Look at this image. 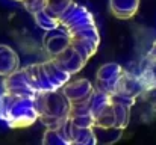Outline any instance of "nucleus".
<instances>
[{"label": "nucleus", "instance_id": "nucleus-1", "mask_svg": "<svg viewBox=\"0 0 156 145\" xmlns=\"http://www.w3.org/2000/svg\"><path fill=\"white\" fill-rule=\"evenodd\" d=\"M35 107L40 115V121L47 126V129H56L70 116L71 103L62 94L61 89L38 92L35 97Z\"/></svg>", "mask_w": 156, "mask_h": 145}, {"label": "nucleus", "instance_id": "nucleus-2", "mask_svg": "<svg viewBox=\"0 0 156 145\" xmlns=\"http://www.w3.org/2000/svg\"><path fill=\"white\" fill-rule=\"evenodd\" d=\"M37 119H40V115L35 107V98L11 94V103L2 121H5L9 127H26L34 124Z\"/></svg>", "mask_w": 156, "mask_h": 145}, {"label": "nucleus", "instance_id": "nucleus-3", "mask_svg": "<svg viewBox=\"0 0 156 145\" xmlns=\"http://www.w3.org/2000/svg\"><path fill=\"white\" fill-rule=\"evenodd\" d=\"M59 23L71 35V33H74L87 26L96 24V20H94V15L85 6L73 2L70 5V8L59 17Z\"/></svg>", "mask_w": 156, "mask_h": 145}, {"label": "nucleus", "instance_id": "nucleus-4", "mask_svg": "<svg viewBox=\"0 0 156 145\" xmlns=\"http://www.w3.org/2000/svg\"><path fill=\"white\" fill-rule=\"evenodd\" d=\"M3 89L6 92H11V94H14V95H17V97H30V98H35L37 94H38L30 86V83H29L26 68H18L12 74L6 76L5 80H3Z\"/></svg>", "mask_w": 156, "mask_h": 145}, {"label": "nucleus", "instance_id": "nucleus-5", "mask_svg": "<svg viewBox=\"0 0 156 145\" xmlns=\"http://www.w3.org/2000/svg\"><path fill=\"white\" fill-rule=\"evenodd\" d=\"M123 71H124L123 67L115 64V62L102 65L99 68V71H97V86L96 88L111 94V95H114L115 89H117L118 79L121 77Z\"/></svg>", "mask_w": 156, "mask_h": 145}, {"label": "nucleus", "instance_id": "nucleus-6", "mask_svg": "<svg viewBox=\"0 0 156 145\" xmlns=\"http://www.w3.org/2000/svg\"><path fill=\"white\" fill-rule=\"evenodd\" d=\"M94 86L88 79H77V80H70L62 86V94L68 98L70 103L88 100L94 92Z\"/></svg>", "mask_w": 156, "mask_h": 145}, {"label": "nucleus", "instance_id": "nucleus-7", "mask_svg": "<svg viewBox=\"0 0 156 145\" xmlns=\"http://www.w3.org/2000/svg\"><path fill=\"white\" fill-rule=\"evenodd\" d=\"M70 43H71V36L62 26L53 30H47L46 38H44V47L50 53L52 57L62 53L67 47H70Z\"/></svg>", "mask_w": 156, "mask_h": 145}, {"label": "nucleus", "instance_id": "nucleus-8", "mask_svg": "<svg viewBox=\"0 0 156 145\" xmlns=\"http://www.w3.org/2000/svg\"><path fill=\"white\" fill-rule=\"evenodd\" d=\"M52 59L55 60V64H56L58 67H61L64 71L70 73L71 76L76 74V73H79V71L85 67V64H87V60H85L74 48L71 47V46L67 47L62 53L56 54Z\"/></svg>", "mask_w": 156, "mask_h": 145}, {"label": "nucleus", "instance_id": "nucleus-9", "mask_svg": "<svg viewBox=\"0 0 156 145\" xmlns=\"http://www.w3.org/2000/svg\"><path fill=\"white\" fill-rule=\"evenodd\" d=\"M144 89L146 88H144V85H143V82H141L138 74H133V73H129V71H123L121 77L118 79L115 94H126V95L136 98V97L143 95Z\"/></svg>", "mask_w": 156, "mask_h": 145}, {"label": "nucleus", "instance_id": "nucleus-10", "mask_svg": "<svg viewBox=\"0 0 156 145\" xmlns=\"http://www.w3.org/2000/svg\"><path fill=\"white\" fill-rule=\"evenodd\" d=\"M41 65L44 68V73L47 76V80L50 83L52 91L62 89V86L71 80V74L67 73V71H64L61 67H58L53 59L52 60H47V62H43Z\"/></svg>", "mask_w": 156, "mask_h": 145}, {"label": "nucleus", "instance_id": "nucleus-11", "mask_svg": "<svg viewBox=\"0 0 156 145\" xmlns=\"http://www.w3.org/2000/svg\"><path fill=\"white\" fill-rule=\"evenodd\" d=\"M140 0H109L111 12L121 20H127L133 17L138 11Z\"/></svg>", "mask_w": 156, "mask_h": 145}, {"label": "nucleus", "instance_id": "nucleus-12", "mask_svg": "<svg viewBox=\"0 0 156 145\" xmlns=\"http://www.w3.org/2000/svg\"><path fill=\"white\" fill-rule=\"evenodd\" d=\"M20 60L17 53L8 46H2L0 48V76H9L18 70Z\"/></svg>", "mask_w": 156, "mask_h": 145}, {"label": "nucleus", "instance_id": "nucleus-13", "mask_svg": "<svg viewBox=\"0 0 156 145\" xmlns=\"http://www.w3.org/2000/svg\"><path fill=\"white\" fill-rule=\"evenodd\" d=\"M114 103H112V95L105 92V91H100V89H94L93 95L90 98V109H91V113L94 116V119L102 115L108 107H111Z\"/></svg>", "mask_w": 156, "mask_h": 145}, {"label": "nucleus", "instance_id": "nucleus-14", "mask_svg": "<svg viewBox=\"0 0 156 145\" xmlns=\"http://www.w3.org/2000/svg\"><path fill=\"white\" fill-rule=\"evenodd\" d=\"M73 124V123H71ZM71 144L73 145H97V138L93 127H71Z\"/></svg>", "mask_w": 156, "mask_h": 145}, {"label": "nucleus", "instance_id": "nucleus-15", "mask_svg": "<svg viewBox=\"0 0 156 145\" xmlns=\"http://www.w3.org/2000/svg\"><path fill=\"white\" fill-rule=\"evenodd\" d=\"M138 76H140L144 88L156 86V57L147 54V57L144 59V62L141 65V71Z\"/></svg>", "mask_w": 156, "mask_h": 145}, {"label": "nucleus", "instance_id": "nucleus-16", "mask_svg": "<svg viewBox=\"0 0 156 145\" xmlns=\"http://www.w3.org/2000/svg\"><path fill=\"white\" fill-rule=\"evenodd\" d=\"M93 129H94V133L97 138V144L100 145L115 144L123 135V129H118V127H97V126H94Z\"/></svg>", "mask_w": 156, "mask_h": 145}, {"label": "nucleus", "instance_id": "nucleus-17", "mask_svg": "<svg viewBox=\"0 0 156 145\" xmlns=\"http://www.w3.org/2000/svg\"><path fill=\"white\" fill-rule=\"evenodd\" d=\"M70 46L74 48L85 60H88V59L97 51V48H99L97 44H94V43H91V41H88V40H83V38H76V36H71Z\"/></svg>", "mask_w": 156, "mask_h": 145}, {"label": "nucleus", "instance_id": "nucleus-18", "mask_svg": "<svg viewBox=\"0 0 156 145\" xmlns=\"http://www.w3.org/2000/svg\"><path fill=\"white\" fill-rule=\"evenodd\" d=\"M34 17H35V23H37L41 29H44L46 32H47V30H53V29H56V27L61 26L59 20H58L56 17H53L52 14H49L46 9L35 12Z\"/></svg>", "mask_w": 156, "mask_h": 145}, {"label": "nucleus", "instance_id": "nucleus-19", "mask_svg": "<svg viewBox=\"0 0 156 145\" xmlns=\"http://www.w3.org/2000/svg\"><path fill=\"white\" fill-rule=\"evenodd\" d=\"M114 113H115V127L124 130L130 119V107L120 103H114Z\"/></svg>", "mask_w": 156, "mask_h": 145}, {"label": "nucleus", "instance_id": "nucleus-20", "mask_svg": "<svg viewBox=\"0 0 156 145\" xmlns=\"http://www.w3.org/2000/svg\"><path fill=\"white\" fill-rule=\"evenodd\" d=\"M73 2L74 0H47V6L44 9L59 20V17L70 8V5Z\"/></svg>", "mask_w": 156, "mask_h": 145}, {"label": "nucleus", "instance_id": "nucleus-21", "mask_svg": "<svg viewBox=\"0 0 156 145\" xmlns=\"http://www.w3.org/2000/svg\"><path fill=\"white\" fill-rule=\"evenodd\" d=\"M70 36H76V38H83V40H88L94 44H100V35H99V29L96 24H91V26H87L74 33H71Z\"/></svg>", "mask_w": 156, "mask_h": 145}, {"label": "nucleus", "instance_id": "nucleus-22", "mask_svg": "<svg viewBox=\"0 0 156 145\" xmlns=\"http://www.w3.org/2000/svg\"><path fill=\"white\" fill-rule=\"evenodd\" d=\"M43 145H71V142L65 139L58 130L47 129L43 136Z\"/></svg>", "mask_w": 156, "mask_h": 145}, {"label": "nucleus", "instance_id": "nucleus-23", "mask_svg": "<svg viewBox=\"0 0 156 145\" xmlns=\"http://www.w3.org/2000/svg\"><path fill=\"white\" fill-rule=\"evenodd\" d=\"M94 126L97 127H115V113H114V104L108 107L102 115L96 118Z\"/></svg>", "mask_w": 156, "mask_h": 145}, {"label": "nucleus", "instance_id": "nucleus-24", "mask_svg": "<svg viewBox=\"0 0 156 145\" xmlns=\"http://www.w3.org/2000/svg\"><path fill=\"white\" fill-rule=\"evenodd\" d=\"M70 119H71L73 126H76V127H94V123H96V119L91 113L79 115V116H70Z\"/></svg>", "mask_w": 156, "mask_h": 145}, {"label": "nucleus", "instance_id": "nucleus-25", "mask_svg": "<svg viewBox=\"0 0 156 145\" xmlns=\"http://www.w3.org/2000/svg\"><path fill=\"white\" fill-rule=\"evenodd\" d=\"M21 3L26 6V9L34 15L38 11H43L47 6V0H21Z\"/></svg>", "mask_w": 156, "mask_h": 145}, {"label": "nucleus", "instance_id": "nucleus-26", "mask_svg": "<svg viewBox=\"0 0 156 145\" xmlns=\"http://www.w3.org/2000/svg\"><path fill=\"white\" fill-rule=\"evenodd\" d=\"M143 95L146 97V100H147L149 103H152V104H155L156 106V86L146 88L144 92H143Z\"/></svg>", "mask_w": 156, "mask_h": 145}, {"label": "nucleus", "instance_id": "nucleus-27", "mask_svg": "<svg viewBox=\"0 0 156 145\" xmlns=\"http://www.w3.org/2000/svg\"><path fill=\"white\" fill-rule=\"evenodd\" d=\"M149 56H153V57H156V41L153 43V46H152L150 51H149Z\"/></svg>", "mask_w": 156, "mask_h": 145}, {"label": "nucleus", "instance_id": "nucleus-28", "mask_svg": "<svg viewBox=\"0 0 156 145\" xmlns=\"http://www.w3.org/2000/svg\"><path fill=\"white\" fill-rule=\"evenodd\" d=\"M18 2H21V0H18Z\"/></svg>", "mask_w": 156, "mask_h": 145}]
</instances>
